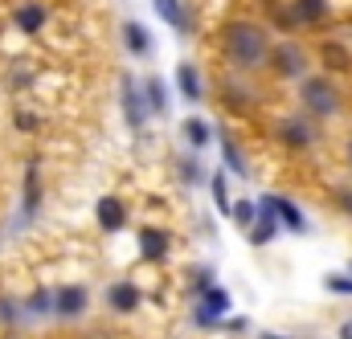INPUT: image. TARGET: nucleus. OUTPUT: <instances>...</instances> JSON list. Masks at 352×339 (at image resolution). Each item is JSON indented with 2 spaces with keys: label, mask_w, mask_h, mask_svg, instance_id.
I'll use <instances>...</instances> for the list:
<instances>
[{
  "label": "nucleus",
  "mask_w": 352,
  "mask_h": 339,
  "mask_svg": "<svg viewBox=\"0 0 352 339\" xmlns=\"http://www.w3.org/2000/svg\"><path fill=\"white\" fill-rule=\"evenodd\" d=\"M16 25H21L25 33H37V29L45 25V8H41V4H25V8L16 12Z\"/></svg>",
  "instance_id": "6e6552de"
},
{
  "label": "nucleus",
  "mask_w": 352,
  "mask_h": 339,
  "mask_svg": "<svg viewBox=\"0 0 352 339\" xmlns=\"http://www.w3.org/2000/svg\"><path fill=\"white\" fill-rule=\"evenodd\" d=\"M299 12H303L307 21H320V16L328 12V4H324V0H299Z\"/></svg>",
  "instance_id": "f3484780"
},
{
  "label": "nucleus",
  "mask_w": 352,
  "mask_h": 339,
  "mask_svg": "<svg viewBox=\"0 0 352 339\" xmlns=\"http://www.w3.org/2000/svg\"><path fill=\"white\" fill-rule=\"evenodd\" d=\"M303 102H307V110H316V115H332V110H336V90L324 82V78H307V82H303Z\"/></svg>",
  "instance_id": "f03ea898"
},
{
  "label": "nucleus",
  "mask_w": 352,
  "mask_h": 339,
  "mask_svg": "<svg viewBox=\"0 0 352 339\" xmlns=\"http://www.w3.org/2000/svg\"><path fill=\"white\" fill-rule=\"evenodd\" d=\"M184 131H188V143H192V148H205V143H209V123H205V119H188Z\"/></svg>",
  "instance_id": "f8f14e48"
},
{
  "label": "nucleus",
  "mask_w": 352,
  "mask_h": 339,
  "mask_svg": "<svg viewBox=\"0 0 352 339\" xmlns=\"http://www.w3.org/2000/svg\"><path fill=\"white\" fill-rule=\"evenodd\" d=\"M226 307H230V299H226L221 290H213V286H209V290H205V311H209V315H221Z\"/></svg>",
  "instance_id": "dca6fc26"
},
{
  "label": "nucleus",
  "mask_w": 352,
  "mask_h": 339,
  "mask_svg": "<svg viewBox=\"0 0 352 339\" xmlns=\"http://www.w3.org/2000/svg\"><path fill=\"white\" fill-rule=\"evenodd\" d=\"M123 33H127V45H131L135 54H148V49H152V41H148V33H144V29H140L135 21H127V25H123Z\"/></svg>",
  "instance_id": "9b49d317"
},
{
  "label": "nucleus",
  "mask_w": 352,
  "mask_h": 339,
  "mask_svg": "<svg viewBox=\"0 0 352 339\" xmlns=\"http://www.w3.org/2000/svg\"><path fill=\"white\" fill-rule=\"evenodd\" d=\"M328 286H332V290H344V294H352V278H344V274H328Z\"/></svg>",
  "instance_id": "412c9836"
},
{
  "label": "nucleus",
  "mask_w": 352,
  "mask_h": 339,
  "mask_svg": "<svg viewBox=\"0 0 352 339\" xmlns=\"http://www.w3.org/2000/svg\"><path fill=\"white\" fill-rule=\"evenodd\" d=\"M344 204H349V209H352V192H344Z\"/></svg>",
  "instance_id": "a878e982"
},
{
  "label": "nucleus",
  "mask_w": 352,
  "mask_h": 339,
  "mask_svg": "<svg viewBox=\"0 0 352 339\" xmlns=\"http://www.w3.org/2000/svg\"><path fill=\"white\" fill-rule=\"evenodd\" d=\"M156 12H160L168 25H176V29H188V25H184V8H180V0H156Z\"/></svg>",
  "instance_id": "9d476101"
},
{
  "label": "nucleus",
  "mask_w": 352,
  "mask_h": 339,
  "mask_svg": "<svg viewBox=\"0 0 352 339\" xmlns=\"http://www.w3.org/2000/svg\"><path fill=\"white\" fill-rule=\"evenodd\" d=\"M234 221H238L242 229H250V225H254V204H246V200L234 204Z\"/></svg>",
  "instance_id": "a211bd4d"
},
{
  "label": "nucleus",
  "mask_w": 352,
  "mask_h": 339,
  "mask_svg": "<svg viewBox=\"0 0 352 339\" xmlns=\"http://www.w3.org/2000/svg\"><path fill=\"white\" fill-rule=\"evenodd\" d=\"M123 102H127V123L131 127H140L144 123V115H140V98H135V86L127 82V90H123Z\"/></svg>",
  "instance_id": "4468645a"
},
{
  "label": "nucleus",
  "mask_w": 352,
  "mask_h": 339,
  "mask_svg": "<svg viewBox=\"0 0 352 339\" xmlns=\"http://www.w3.org/2000/svg\"><path fill=\"white\" fill-rule=\"evenodd\" d=\"M278 213H283V221H287V225H291L295 233H303V225H307V221H303V213H299V209H295L291 200H278Z\"/></svg>",
  "instance_id": "ddd939ff"
},
{
  "label": "nucleus",
  "mask_w": 352,
  "mask_h": 339,
  "mask_svg": "<svg viewBox=\"0 0 352 339\" xmlns=\"http://www.w3.org/2000/svg\"><path fill=\"white\" fill-rule=\"evenodd\" d=\"M29 311H50V294H45V290H37V294L29 299Z\"/></svg>",
  "instance_id": "4be33fe9"
},
{
  "label": "nucleus",
  "mask_w": 352,
  "mask_h": 339,
  "mask_svg": "<svg viewBox=\"0 0 352 339\" xmlns=\"http://www.w3.org/2000/svg\"><path fill=\"white\" fill-rule=\"evenodd\" d=\"M349 156H352V143H349Z\"/></svg>",
  "instance_id": "cd10ccee"
},
{
  "label": "nucleus",
  "mask_w": 352,
  "mask_h": 339,
  "mask_svg": "<svg viewBox=\"0 0 352 339\" xmlns=\"http://www.w3.org/2000/svg\"><path fill=\"white\" fill-rule=\"evenodd\" d=\"M135 303H140V290H135L131 282L111 286V307H115V311H135Z\"/></svg>",
  "instance_id": "423d86ee"
},
{
  "label": "nucleus",
  "mask_w": 352,
  "mask_h": 339,
  "mask_svg": "<svg viewBox=\"0 0 352 339\" xmlns=\"http://www.w3.org/2000/svg\"><path fill=\"white\" fill-rule=\"evenodd\" d=\"M340 339H352V319L344 323V327H340Z\"/></svg>",
  "instance_id": "393cba45"
},
{
  "label": "nucleus",
  "mask_w": 352,
  "mask_h": 339,
  "mask_svg": "<svg viewBox=\"0 0 352 339\" xmlns=\"http://www.w3.org/2000/svg\"><path fill=\"white\" fill-rule=\"evenodd\" d=\"M274 58H278V70H283V74H299V70H303V54H299L295 45H283Z\"/></svg>",
  "instance_id": "1a4fd4ad"
},
{
  "label": "nucleus",
  "mask_w": 352,
  "mask_h": 339,
  "mask_svg": "<svg viewBox=\"0 0 352 339\" xmlns=\"http://www.w3.org/2000/svg\"><path fill=\"white\" fill-rule=\"evenodd\" d=\"M148 94H152V106L164 110V82H148Z\"/></svg>",
  "instance_id": "aec40b11"
},
{
  "label": "nucleus",
  "mask_w": 352,
  "mask_h": 339,
  "mask_svg": "<svg viewBox=\"0 0 352 339\" xmlns=\"http://www.w3.org/2000/svg\"><path fill=\"white\" fill-rule=\"evenodd\" d=\"M226 49H230V58H234L238 66H258V62L266 58L263 29H254V25H230V33H226Z\"/></svg>",
  "instance_id": "f257e3e1"
},
{
  "label": "nucleus",
  "mask_w": 352,
  "mask_h": 339,
  "mask_svg": "<svg viewBox=\"0 0 352 339\" xmlns=\"http://www.w3.org/2000/svg\"><path fill=\"white\" fill-rule=\"evenodd\" d=\"M283 135H287L291 143H307V139H311V131H307L299 119H287V123H283Z\"/></svg>",
  "instance_id": "2eb2a0df"
},
{
  "label": "nucleus",
  "mask_w": 352,
  "mask_h": 339,
  "mask_svg": "<svg viewBox=\"0 0 352 339\" xmlns=\"http://www.w3.org/2000/svg\"><path fill=\"white\" fill-rule=\"evenodd\" d=\"M263 339H283V336H274V331H266V336Z\"/></svg>",
  "instance_id": "bb28decb"
},
{
  "label": "nucleus",
  "mask_w": 352,
  "mask_h": 339,
  "mask_svg": "<svg viewBox=\"0 0 352 339\" xmlns=\"http://www.w3.org/2000/svg\"><path fill=\"white\" fill-rule=\"evenodd\" d=\"M213 196H217V204H226V180L221 176H213Z\"/></svg>",
  "instance_id": "b1692460"
},
{
  "label": "nucleus",
  "mask_w": 352,
  "mask_h": 339,
  "mask_svg": "<svg viewBox=\"0 0 352 339\" xmlns=\"http://www.w3.org/2000/svg\"><path fill=\"white\" fill-rule=\"evenodd\" d=\"M176 82H180V94H184L188 102L201 98V74H197L192 66H180V70H176Z\"/></svg>",
  "instance_id": "0eeeda50"
},
{
  "label": "nucleus",
  "mask_w": 352,
  "mask_h": 339,
  "mask_svg": "<svg viewBox=\"0 0 352 339\" xmlns=\"http://www.w3.org/2000/svg\"><path fill=\"white\" fill-rule=\"evenodd\" d=\"M0 319H4V323H12V319H16V307H12L8 299H0Z\"/></svg>",
  "instance_id": "5701e85b"
},
{
  "label": "nucleus",
  "mask_w": 352,
  "mask_h": 339,
  "mask_svg": "<svg viewBox=\"0 0 352 339\" xmlns=\"http://www.w3.org/2000/svg\"><path fill=\"white\" fill-rule=\"evenodd\" d=\"M140 250H144V257H164V250H168V237L160 233V229H144L140 233Z\"/></svg>",
  "instance_id": "39448f33"
},
{
  "label": "nucleus",
  "mask_w": 352,
  "mask_h": 339,
  "mask_svg": "<svg viewBox=\"0 0 352 339\" xmlns=\"http://www.w3.org/2000/svg\"><path fill=\"white\" fill-rule=\"evenodd\" d=\"M123 221H127V209H123V200H115V196H102V200H98V225H102V229H123Z\"/></svg>",
  "instance_id": "7ed1b4c3"
},
{
  "label": "nucleus",
  "mask_w": 352,
  "mask_h": 339,
  "mask_svg": "<svg viewBox=\"0 0 352 339\" xmlns=\"http://www.w3.org/2000/svg\"><path fill=\"white\" fill-rule=\"evenodd\" d=\"M82 311H87V290H82V286H62V294H58V315L74 319V315H82Z\"/></svg>",
  "instance_id": "20e7f679"
},
{
  "label": "nucleus",
  "mask_w": 352,
  "mask_h": 339,
  "mask_svg": "<svg viewBox=\"0 0 352 339\" xmlns=\"http://www.w3.org/2000/svg\"><path fill=\"white\" fill-rule=\"evenodd\" d=\"M250 237H254L258 246L270 242V237H274V217H263V225H254V229H250Z\"/></svg>",
  "instance_id": "6ab92c4d"
}]
</instances>
